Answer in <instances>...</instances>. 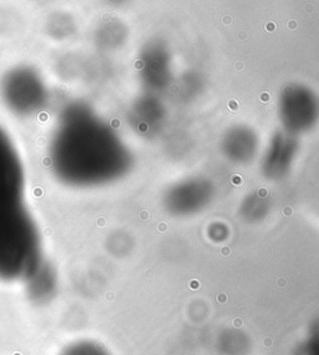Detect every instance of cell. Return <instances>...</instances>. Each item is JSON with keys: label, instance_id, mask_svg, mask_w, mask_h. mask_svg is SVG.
Here are the masks:
<instances>
[{"label": "cell", "instance_id": "6da1fadb", "mask_svg": "<svg viewBox=\"0 0 319 355\" xmlns=\"http://www.w3.org/2000/svg\"><path fill=\"white\" fill-rule=\"evenodd\" d=\"M39 243L24 203V176L10 136L0 126V282L35 273Z\"/></svg>", "mask_w": 319, "mask_h": 355}, {"label": "cell", "instance_id": "7a4b0ae2", "mask_svg": "<svg viewBox=\"0 0 319 355\" xmlns=\"http://www.w3.org/2000/svg\"><path fill=\"white\" fill-rule=\"evenodd\" d=\"M59 355H110L98 344L92 342H79L69 345L67 349L62 350Z\"/></svg>", "mask_w": 319, "mask_h": 355}]
</instances>
